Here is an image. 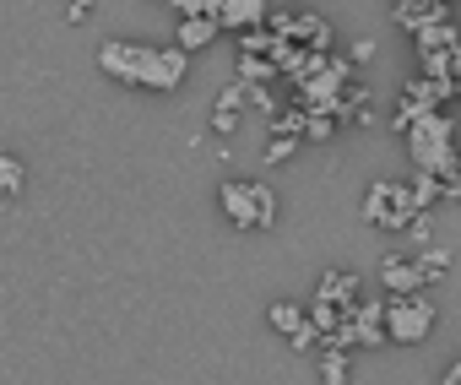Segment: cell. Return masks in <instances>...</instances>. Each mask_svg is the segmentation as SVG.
<instances>
[{"mask_svg": "<svg viewBox=\"0 0 461 385\" xmlns=\"http://www.w3.org/2000/svg\"><path fill=\"white\" fill-rule=\"evenodd\" d=\"M407 147H412V168H418V174L450 179V174L461 168V157L450 152V120H445V114H423V120L407 130Z\"/></svg>", "mask_w": 461, "mask_h": 385, "instance_id": "obj_2", "label": "cell"}, {"mask_svg": "<svg viewBox=\"0 0 461 385\" xmlns=\"http://www.w3.org/2000/svg\"><path fill=\"white\" fill-rule=\"evenodd\" d=\"M385 331L391 342H423L434 331V304L423 293H391L385 304Z\"/></svg>", "mask_w": 461, "mask_h": 385, "instance_id": "obj_4", "label": "cell"}, {"mask_svg": "<svg viewBox=\"0 0 461 385\" xmlns=\"http://www.w3.org/2000/svg\"><path fill=\"white\" fill-rule=\"evenodd\" d=\"M418 261H423V277H429V282H439V277L450 272V250H439V245L418 250Z\"/></svg>", "mask_w": 461, "mask_h": 385, "instance_id": "obj_15", "label": "cell"}, {"mask_svg": "<svg viewBox=\"0 0 461 385\" xmlns=\"http://www.w3.org/2000/svg\"><path fill=\"white\" fill-rule=\"evenodd\" d=\"M185 71H190V55H185L179 44H168V49H147V71H141V87L174 93V87L185 82Z\"/></svg>", "mask_w": 461, "mask_h": 385, "instance_id": "obj_5", "label": "cell"}, {"mask_svg": "<svg viewBox=\"0 0 461 385\" xmlns=\"http://www.w3.org/2000/svg\"><path fill=\"white\" fill-rule=\"evenodd\" d=\"M272 71H277V60H267V55H240V82H245V87H261Z\"/></svg>", "mask_w": 461, "mask_h": 385, "instance_id": "obj_12", "label": "cell"}, {"mask_svg": "<svg viewBox=\"0 0 461 385\" xmlns=\"http://www.w3.org/2000/svg\"><path fill=\"white\" fill-rule=\"evenodd\" d=\"M98 66H104V76H114V82H125V87H141L147 44H104V49H98Z\"/></svg>", "mask_w": 461, "mask_h": 385, "instance_id": "obj_6", "label": "cell"}, {"mask_svg": "<svg viewBox=\"0 0 461 385\" xmlns=\"http://www.w3.org/2000/svg\"><path fill=\"white\" fill-rule=\"evenodd\" d=\"M23 179H28V174H23V157H12V152H6V157H0V190H6V196H17Z\"/></svg>", "mask_w": 461, "mask_h": 385, "instance_id": "obj_16", "label": "cell"}, {"mask_svg": "<svg viewBox=\"0 0 461 385\" xmlns=\"http://www.w3.org/2000/svg\"><path fill=\"white\" fill-rule=\"evenodd\" d=\"M445 385H461V358L450 363V374H445Z\"/></svg>", "mask_w": 461, "mask_h": 385, "instance_id": "obj_20", "label": "cell"}, {"mask_svg": "<svg viewBox=\"0 0 461 385\" xmlns=\"http://www.w3.org/2000/svg\"><path fill=\"white\" fill-rule=\"evenodd\" d=\"M217 33H222V22H217V17H185V22H179V33H174V44L190 55V49H206Z\"/></svg>", "mask_w": 461, "mask_h": 385, "instance_id": "obj_10", "label": "cell"}, {"mask_svg": "<svg viewBox=\"0 0 461 385\" xmlns=\"http://www.w3.org/2000/svg\"><path fill=\"white\" fill-rule=\"evenodd\" d=\"M272 326H277L283 336H294V331H304V326H310V315H304L299 304H272Z\"/></svg>", "mask_w": 461, "mask_h": 385, "instance_id": "obj_14", "label": "cell"}, {"mask_svg": "<svg viewBox=\"0 0 461 385\" xmlns=\"http://www.w3.org/2000/svg\"><path fill=\"white\" fill-rule=\"evenodd\" d=\"M304 136H310V141H326V136H331V120L315 109V120H310V130H304Z\"/></svg>", "mask_w": 461, "mask_h": 385, "instance_id": "obj_19", "label": "cell"}, {"mask_svg": "<svg viewBox=\"0 0 461 385\" xmlns=\"http://www.w3.org/2000/svg\"><path fill=\"white\" fill-rule=\"evenodd\" d=\"M294 152H299V136H272V147H267L261 157H267V168H277V163H288Z\"/></svg>", "mask_w": 461, "mask_h": 385, "instance_id": "obj_17", "label": "cell"}, {"mask_svg": "<svg viewBox=\"0 0 461 385\" xmlns=\"http://www.w3.org/2000/svg\"><path fill=\"white\" fill-rule=\"evenodd\" d=\"M217 22L234 28V33H250V28H267L272 12H267V0H222V6H217Z\"/></svg>", "mask_w": 461, "mask_h": 385, "instance_id": "obj_8", "label": "cell"}, {"mask_svg": "<svg viewBox=\"0 0 461 385\" xmlns=\"http://www.w3.org/2000/svg\"><path fill=\"white\" fill-rule=\"evenodd\" d=\"M315 304H342V309L353 315V309H358V277H353V272H326Z\"/></svg>", "mask_w": 461, "mask_h": 385, "instance_id": "obj_9", "label": "cell"}, {"mask_svg": "<svg viewBox=\"0 0 461 385\" xmlns=\"http://www.w3.org/2000/svg\"><path fill=\"white\" fill-rule=\"evenodd\" d=\"M240 98H250V87H245V82H234V87H222V98H217V114H212V125H217L222 136H228V130L240 125V114H234V109H240Z\"/></svg>", "mask_w": 461, "mask_h": 385, "instance_id": "obj_11", "label": "cell"}, {"mask_svg": "<svg viewBox=\"0 0 461 385\" xmlns=\"http://www.w3.org/2000/svg\"><path fill=\"white\" fill-rule=\"evenodd\" d=\"M321 380L326 385H348V347H326L321 353Z\"/></svg>", "mask_w": 461, "mask_h": 385, "instance_id": "obj_13", "label": "cell"}, {"mask_svg": "<svg viewBox=\"0 0 461 385\" xmlns=\"http://www.w3.org/2000/svg\"><path fill=\"white\" fill-rule=\"evenodd\" d=\"M429 245H434V223H429V212H418L407 228V250H429Z\"/></svg>", "mask_w": 461, "mask_h": 385, "instance_id": "obj_18", "label": "cell"}, {"mask_svg": "<svg viewBox=\"0 0 461 385\" xmlns=\"http://www.w3.org/2000/svg\"><path fill=\"white\" fill-rule=\"evenodd\" d=\"M380 282L391 288V293H418L429 277H423V261H418V250H391L385 261H380Z\"/></svg>", "mask_w": 461, "mask_h": 385, "instance_id": "obj_7", "label": "cell"}, {"mask_svg": "<svg viewBox=\"0 0 461 385\" xmlns=\"http://www.w3.org/2000/svg\"><path fill=\"white\" fill-rule=\"evenodd\" d=\"M418 212H423V207H418V196H412V179H407V184H391V179L369 184V201H364V218H369L375 228L407 234Z\"/></svg>", "mask_w": 461, "mask_h": 385, "instance_id": "obj_3", "label": "cell"}, {"mask_svg": "<svg viewBox=\"0 0 461 385\" xmlns=\"http://www.w3.org/2000/svg\"><path fill=\"white\" fill-rule=\"evenodd\" d=\"M217 196H222V212H228L234 228L261 234V228L277 223V196H272V184H261V179H228Z\"/></svg>", "mask_w": 461, "mask_h": 385, "instance_id": "obj_1", "label": "cell"}]
</instances>
